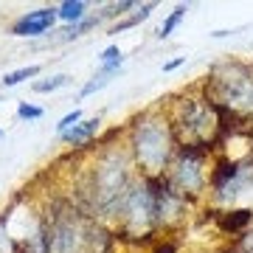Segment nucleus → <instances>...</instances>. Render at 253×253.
I'll return each instance as SVG.
<instances>
[{"label": "nucleus", "mask_w": 253, "mask_h": 253, "mask_svg": "<svg viewBox=\"0 0 253 253\" xmlns=\"http://www.w3.org/2000/svg\"><path fill=\"white\" fill-rule=\"evenodd\" d=\"M203 93L211 104H225L239 116H253V65L222 62L211 68L203 82Z\"/></svg>", "instance_id": "nucleus-1"}, {"label": "nucleus", "mask_w": 253, "mask_h": 253, "mask_svg": "<svg viewBox=\"0 0 253 253\" xmlns=\"http://www.w3.org/2000/svg\"><path fill=\"white\" fill-rule=\"evenodd\" d=\"M177 141L172 135V124L166 118H152L149 113L135 118L132 126V152H135L138 166L146 172V177L166 174L169 158L177 149Z\"/></svg>", "instance_id": "nucleus-2"}, {"label": "nucleus", "mask_w": 253, "mask_h": 253, "mask_svg": "<svg viewBox=\"0 0 253 253\" xmlns=\"http://www.w3.org/2000/svg\"><path fill=\"white\" fill-rule=\"evenodd\" d=\"M166 177H169V183L174 186V191H177L186 203H189L194 194H200L203 186H206L203 161H183V158H177V163L172 166V172L166 174Z\"/></svg>", "instance_id": "nucleus-3"}, {"label": "nucleus", "mask_w": 253, "mask_h": 253, "mask_svg": "<svg viewBox=\"0 0 253 253\" xmlns=\"http://www.w3.org/2000/svg\"><path fill=\"white\" fill-rule=\"evenodd\" d=\"M56 17H59V14H56L54 6L28 11V14H23L20 20H14L11 34H14V37H40V34H45L48 28H54Z\"/></svg>", "instance_id": "nucleus-4"}, {"label": "nucleus", "mask_w": 253, "mask_h": 253, "mask_svg": "<svg viewBox=\"0 0 253 253\" xmlns=\"http://www.w3.org/2000/svg\"><path fill=\"white\" fill-rule=\"evenodd\" d=\"M239 174H242V163L234 161V158H228V155L219 158L214 163V169H211V189L217 191V194H222L231 183L239 180Z\"/></svg>", "instance_id": "nucleus-5"}, {"label": "nucleus", "mask_w": 253, "mask_h": 253, "mask_svg": "<svg viewBox=\"0 0 253 253\" xmlns=\"http://www.w3.org/2000/svg\"><path fill=\"white\" fill-rule=\"evenodd\" d=\"M217 228L222 234H245L248 225L253 222V208H231V211H219L217 214Z\"/></svg>", "instance_id": "nucleus-6"}, {"label": "nucleus", "mask_w": 253, "mask_h": 253, "mask_svg": "<svg viewBox=\"0 0 253 253\" xmlns=\"http://www.w3.org/2000/svg\"><path fill=\"white\" fill-rule=\"evenodd\" d=\"M99 124H101V118H87V121H79L73 129H68V132H65V135H59V138H62L65 144H71V146L90 144V138L99 132Z\"/></svg>", "instance_id": "nucleus-7"}, {"label": "nucleus", "mask_w": 253, "mask_h": 253, "mask_svg": "<svg viewBox=\"0 0 253 253\" xmlns=\"http://www.w3.org/2000/svg\"><path fill=\"white\" fill-rule=\"evenodd\" d=\"M84 11H87V3H82V0H65V3H59L56 6V14H59V20H65V23H79V20H84Z\"/></svg>", "instance_id": "nucleus-8"}, {"label": "nucleus", "mask_w": 253, "mask_h": 253, "mask_svg": "<svg viewBox=\"0 0 253 253\" xmlns=\"http://www.w3.org/2000/svg\"><path fill=\"white\" fill-rule=\"evenodd\" d=\"M152 9H155V3H144V6H141L132 17H126V20H121V23H116V26L110 28V34H121V31H126V28H135L138 23H144V20L152 14Z\"/></svg>", "instance_id": "nucleus-9"}, {"label": "nucleus", "mask_w": 253, "mask_h": 253, "mask_svg": "<svg viewBox=\"0 0 253 253\" xmlns=\"http://www.w3.org/2000/svg\"><path fill=\"white\" fill-rule=\"evenodd\" d=\"M34 76H40V65H26V68L9 71L3 76V87H14V84H20V82H26V79H34Z\"/></svg>", "instance_id": "nucleus-10"}, {"label": "nucleus", "mask_w": 253, "mask_h": 253, "mask_svg": "<svg viewBox=\"0 0 253 253\" xmlns=\"http://www.w3.org/2000/svg\"><path fill=\"white\" fill-rule=\"evenodd\" d=\"M186 11H189V6H186V3H180V6H174V11H172V14H169L166 20H163V26L158 28V37H161V40H166V37L172 34L174 28L180 26V20L186 17Z\"/></svg>", "instance_id": "nucleus-11"}, {"label": "nucleus", "mask_w": 253, "mask_h": 253, "mask_svg": "<svg viewBox=\"0 0 253 253\" xmlns=\"http://www.w3.org/2000/svg\"><path fill=\"white\" fill-rule=\"evenodd\" d=\"M99 23H101V17H84V20H79V23H73V26L65 28V31H62V40H76V37L93 31Z\"/></svg>", "instance_id": "nucleus-12"}, {"label": "nucleus", "mask_w": 253, "mask_h": 253, "mask_svg": "<svg viewBox=\"0 0 253 253\" xmlns=\"http://www.w3.org/2000/svg\"><path fill=\"white\" fill-rule=\"evenodd\" d=\"M68 82H71V79H68L65 73L51 76V79H42V82H34V93H54V90H59V87H65Z\"/></svg>", "instance_id": "nucleus-13"}, {"label": "nucleus", "mask_w": 253, "mask_h": 253, "mask_svg": "<svg viewBox=\"0 0 253 253\" xmlns=\"http://www.w3.org/2000/svg\"><path fill=\"white\" fill-rule=\"evenodd\" d=\"M110 79H113V73H104V71H99L96 73V76H93L90 82H87V84H84V87H82V99H84V96H90V93H96V90H101V87H107L110 84Z\"/></svg>", "instance_id": "nucleus-14"}, {"label": "nucleus", "mask_w": 253, "mask_h": 253, "mask_svg": "<svg viewBox=\"0 0 253 253\" xmlns=\"http://www.w3.org/2000/svg\"><path fill=\"white\" fill-rule=\"evenodd\" d=\"M129 9H135V3H132V0L110 3V6H104V11H101L99 17H101V20H107V17H121V14H124V11H129Z\"/></svg>", "instance_id": "nucleus-15"}, {"label": "nucleus", "mask_w": 253, "mask_h": 253, "mask_svg": "<svg viewBox=\"0 0 253 253\" xmlns=\"http://www.w3.org/2000/svg\"><path fill=\"white\" fill-rule=\"evenodd\" d=\"M79 121H82V110H71L68 116L59 118V124H56V132H59V135H65V132H68V129H73V126L79 124Z\"/></svg>", "instance_id": "nucleus-16"}, {"label": "nucleus", "mask_w": 253, "mask_h": 253, "mask_svg": "<svg viewBox=\"0 0 253 253\" xmlns=\"http://www.w3.org/2000/svg\"><path fill=\"white\" fill-rule=\"evenodd\" d=\"M17 118H23V121H34V118H42V107H37V104H28V101H20V104H17Z\"/></svg>", "instance_id": "nucleus-17"}, {"label": "nucleus", "mask_w": 253, "mask_h": 253, "mask_svg": "<svg viewBox=\"0 0 253 253\" xmlns=\"http://www.w3.org/2000/svg\"><path fill=\"white\" fill-rule=\"evenodd\" d=\"M180 251V245L174 242V239H166V242H158L152 248V253H177Z\"/></svg>", "instance_id": "nucleus-18"}, {"label": "nucleus", "mask_w": 253, "mask_h": 253, "mask_svg": "<svg viewBox=\"0 0 253 253\" xmlns=\"http://www.w3.org/2000/svg\"><path fill=\"white\" fill-rule=\"evenodd\" d=\"M183 62H186V56H174V59H169V62H163V71H166V73H169V71H177Z\"/></svg>", "instance_id": "nucleus-19"}, {"label": "nucleus", "mask_w": 253, "mask_h": 253, "mask_svg": "<svg viewBox=\"0 0 253 253\" xmlns=\"http://www.w3.org/2000/svg\"><path fill=\"white\" fill-rule=\"evenodd\" d=\"M0 138H3V129H0Z\"/></svg>", "instance_id": "nucleus-20"}]
</instances>
